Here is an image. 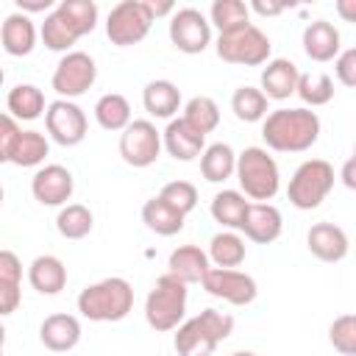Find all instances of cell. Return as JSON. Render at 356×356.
I'll list each match as a JSON object with an SVG mask.
<instances>
[{
  "mask_svg": "<svg viewBox=\"0 0 356 356\" xmlns=\"http://www.w3.org/2000/svg\"><path fill=\"white\" fill-rule=\"evenodd\" d=\"M261 136L278 153H303L320 136V117L309 108H278L267 114Z\"/></svg>",
  "mask_w": 356,
  "mask_h": 356,
  "instance_id": "cell-1",
  "label": "cell"
},
{
  "mask_svg": "<svg viewBox=\"0 0 356 356\" xmlns=\"http://www.w3.org/2000/svg\"><path fill=\"white\" fill-rule=\"evenodd\" d=\"M134 309V289L125 278H103L78 295V312L95 323H117Z\"/></svg>",
  "mask_w": 356,
  "mask_h": 356,
  "instance_id": "cell-2",
  "label": "cell"
},
{
  "mask_svg": "<svg viewBox=\"0 0 356 356\" xmlns=\"http://www.w3.org/2000/svg\"><path fill=\"white\" fill-rule=\"evenodd\" d=\"M234 331V317L217 309H203L197 317L186 320L175 334L178 356H211L214 348Z\"/></svg>",
  "mask_w": 356,
  "mask_h": 356,
  "instance_id": "cell-3",
  "label": "cell"
},
{
  "mask_svg": "<svg viewBox=\"0 0 356 356\" xmlns=\"http://www.w3.org/2000/svg\"><path fill=\"white\" fill-rule=\"evenodd\" d=\"M184 312H186V284L170 273L161 275L145 300L147 325L153 331H172V328H178Z\"/></svg>",
  "mask_w": 356,
  "mask_h": 356,
  "instance_id": "cell-4",
  "label": "cell"
},
{
  "mask_svg": "<svg viewBox=\"0 0 356 356\" xmlns=\"http://www.w3.org/2000/svg\"><path fill=\"white\" fill-rule=\"evenodd\" d=\"M334 186V167L325 161V159H312V161H303L292 181H289V189H286V197L295 209H317L325 195L331 192Z\"/></svg>",
  "mask_w": 356,
  "mask_h": 356,
  "instance_id": "cell-5",
  "label": "cell"
},
{
  "mask_svg": "<svg viewBox=\"0 0 356 356\" xmlns=\"http://www.w3.org/2000/svg\"><path fill=\"white\" fill-rule=\"evenodd\" d=\"M236 178L253 200H270L278 192V164L261 147H248L236 159Z\"/></svg>",
  "mask_w": 356,
  "mask_h": 356,
  "instance_id": "cell-6",
  "label": "cell"
},
{
  "mask_svg": "<svg viewBox=\"0 0 356 356\" xmlns=\"http://www.w3.org/2000/svg\"><path fill=\"white\" fill-rule=\"evenodd\" d=\"M217 56L228 64H245V67H259L270 56V39L253 25H242L231 33H220L217 42Z\"/></svg>",
  "mask_w": 356,
  "mask_h": 356,
  "instance_id": "cell-7",
  "label": "cell"
},
{
  "mask_svg": "<svg viewBox=\"0 0 356 356\" xmlns=\"http://www.w3.org/2000/svg\"><path fill=\"white\" fill-rule=\"evenodd\" d=\"M150 14L145 8L142 0H122L111 8L108 22H106V33L111 39V44L117 47H131L136 42H142L150 31Z\"/></svg>",
  "mask_w": 356,
  "mask_h": 356,
  "instance_id": "cell-8",
  "label": "cell"
},
{
  "mask_svg": "<svg viewBox=\"0 0 356 356\" xmlns=\"http://www.w3.org/2000/svg\"><path fill=\"white\" fill-rule=\"evenodd\" d=\"M159 150H161L159 131L147 120H134L120 136V156L131 167H150L159 159Z\"/></svg>",
  "mask_w": 356,
  "mask_h": 356,
  "instance_id": "cell-9",
  "label": "cell"
},
{
  "mask_svg": "<svg viewBox=\"0 0 356 356\" xmlns=\"http://www.w3.org/2000/svg\"><path fill=\"white\" fill-rule=\"evenodd\" d=\"M95 78H97V67H95L92 56L75 50L58 61V67L53 72V89L64 97H78L95 83Z\"/></svg>",
  "mask_w": 356,
  "mask_h": 356,
  "instance_id": "cell-10",
  "label": "cell"
},
{
  "mask_svg": "<svg viewBox=\"0 0 356 356\" xmlns=\"http://www.w3.org/2000/svg\"><path fill=\"white\" fill-rule=\"evenodd\" d=\"M44 125H47V134L64 147H72V145L83 142V136H86V117L70 100L50 103L44 111Z\"/></svg>",
  "mask_w": 356,
  "mask_h": 356,
  "instance_id": "cell-11",
  "label": "cell"
},
{
  "mask_svg": "<svg viewBox=\"0 0 356 356\" xmlns=\"http://www.w3.org/2000/svg\"><path fill=\"white\" fill-rule=\"evenodd\" d=\"M203 289L214 298H222L234 306H248L256 298V281L239 270H222V267H211L203 278Z\"/></svg>",
  "mask_w": 356,
  "mask_h": 356,
  "instance_id": "cell-12",
  "label": "cell"
},
{
  "mask_svg": "<svg viewBox=\"0 0 356 356\" xmlns=\"http://www.w3.org/2000/svg\"><path fill=\"white\" fill-rule=\"evenodd\" d=\"M170 39L181 53H203L211 39V31L200 11L181 8L170 22Z\"/></svg>",
  "mask_w": 356,
  "mask_h": 356,
  "instance_id": "cell-13",
  "label": "cell"
},
{
  "mask_svg": "<svg viewBox=\"0 0 356 356\" xmlns=\"http://www.w3.org/2000/svg\"><path fill=\"white\" fill-rule=\"evenodd\" d=\"M72 172L61 164H50L39 170L31 181V192L42 206H61L72 197Z\"/></svg>",
  "mask_w": 356,
  "mask_h": 356,
  "instance_id": "cell-14",
  "label": "cell"
},
{
  "mask_svg": "<svg viewBox=\"0 0 356 356\" xmlns=\"http://www.w3.org/2000/svg\"><path fill=\"white\" fill-rule=\"evenodd\" d=\"M306 245L320 261H342L348 256V236L334 222H314L306 234Z\"/></svg>",
  "mask_w": 356,
  "mask_h": 356,
  "instance_id": "cell-15",
  "label": "cell"
},
{
  "mask_svg": "<svg viewBox=\"0 0 356 356\" xmlns=\"http://www.w3.org/2000/svg\"><path fill=\"white\" fill-rule=\"evenodd\" d=\"M242 231L256 245L275 242L281 236V211L270 203H250L245 222H242Z\"/></svg>",
  "mask_w": 356,
  "mask_h": 356,
  "instance_id": "cell-16",
  "label": "cell"
},
{
  "mask_svg": "<svg viewBox=\"0 0 356 356\" xmlns=\"http://www.w3.org/2000/svg\"><path fill=\"white\" fill-rule=\"evenodd\" d=\"M39 339L53 353L72 350L78 345V339H81V323L72 314H50L39 325Z\"/></svg>",
  "mask_w": 356,
  "mask_h": 356,
  "instance_id": "cell-17",
  "label": "cell"
},
{
  "mask_svg": "<svg viewBox=\"0 0 356 356\" xmlns=\"http://www.w3.org/2000/svg\"><path fill=\"white\" fill-rule=\"evenodd\" d=\"M298 81H300L298 67L286 58H275L261 72V92L273 100H286L289 95L298 92Z\"/></svg>",
  "mask_w": 356,
  "mask_h": 356,
  "instance_id": "cell-18",
  "label": "cell"
},
{
  "mask_svg": "<svg viewBox=\"0 0 356 356\" xmlns=\"http://www.w3.org/2000/svg\"><path fill=\"white\" fill-rule=\"evenodd\" d=\"M203 134H197L184 117L181 120H172L170 125H167V131H164V147H167V153L172 156V159H178V161H192L195 156H200V150H203Z\"/></svg>",
  "mask_w": 356,
  "mask_h": 356,
  "instance_id": "cell-19",
  "label": "cell"
},
{
  "mask_svg": "<svg viewBox=\"0 0 356 356\" xmlns=\"http://www.w3.org/2000/svg\"><path fill=\"white\" fill-rule=\"evenodd\" d=\"M303 50L312 61H331L339 53V31L325 19L309 22L303 31Z\"/></svg>",
  "mask_w": 356,
  "mask_h": 356,
  "instance_id": "cell-20",
  "label": "cell"
},
{
  "mask_svg": "<svg viewBox=\"0 0 356 356\" xmlns=\"http://www.w3.org/2000/svg\"><path fill=\"white\" fill-rule=\"evenodd\" d=\"M167 267H170V275H175L184 284H203L206 273L211 270L209 267V256L195 245H184V248L172 250Z\"/></svg>",
  "mask_w": 356,
  "mask_h": 356,
  "instance_id": "cell-21",
  "label": "cell"
},
{
  "mask_svg": "<svg viewBox=\"0 0 356 356\" xmlns=\"http://www.w3.org/2000/svg\"><path fill=\"white\" fill-rule=\"evenodd\" d=\"M28 281L39 295H58L67 286V267L56 256H39L28 270Z\"/></svg>",
  "mask_w": 356,
  "mask_h": 356,
  "instance_id": "cell-22",
  "label": "cell"
},
{
  "mask_svg": "<svg viewBox=\"0 0 356 356\" xmlns=\"http://www.w3.org/2000/svg\"><path fill=\"white\" fill-rule=\"evenodd\" d=\"M0 42L8 56H28L36 44V28L25 14H11L0 28Z\"/></svg>",
  "mask_w": 356,
  "mask_h": 356,
  "instance_id": "cell-23",
  "label": "cell"
},
{
  "mask_svg": "<svg viewBox=\"0 0 356 356\" xmlns=\"http://www.w3.org/2000/svg\"><path fill=\"white\" fill-rule=\"evenodd\" d=\"M184 217L178 209H172L170 203H164L161 197H150L145 206H142V222L159 234V236H172L184 228Z\"/></svg>",
  "mask_w": 356,
  "mask_h": 356,
  "instance_id": "cell-24",
  "label": "cell"
},
{
  "mask_svg": "<svg viewBox=\"0 0 356 356\" xmlns=\"http://www.w3.org/2000/svg\"><path fill=\"white\" fill-rule=\"evenodd\" d=\"M142 103L147 108V114L153 117H172L181 106V89L172 83V81H150L145 86V95H142Z\"/></svg>",
  "mask_w": 356,
  "mask_h": 356,
  "instance_id": "cell-25",
  "label": "cell"
},
{
  "mask_svg": "<svg viewBox=\"0 0 356 356\" xmlns=\"http://www.w3.org/2000/svg\"><path fill=\"white\" fill-rule=\"evenodd\" d=\"M56 11L78 39L83 33H92L97 25V6L92 0H64Z\"/></svg>",
  "mask_w": 356,
  "mask_h": 356,
  "instance_id": "cell-26",
  "label": "cell"
},
{
  "mask_svg": "<svg viewBox=\"0 0 356 356\" xmlns=\"http://www.w3.org/2000/svg\"><path fill=\"white\" fill-rule=\"evenodd\" d=\"M95 117H97L100 128H106V131H125L131 125V106H128V100L122 95L108 92V95H103L97 100Z\"/></svg>",
  "mask_w": 356,
  "mask_h": 356,
  "instance_id": "cell-27",
  "label": "cell"
},
{
  "mask_svg": "<svg viewBox=\"0 0 356 356\" xmlns=\"http://www.w3.org/2000/svg\"><path fill=\"white\" fill-rule=\"evenodd\" d=\"M248 206H250V203H248L239 192L225 189V192L214 195V200H211V217H214L220 225H225V228H242L245 214H248Z\"/></svg>",
  "mask_w": 356,
  "mask_h": 356,
  "instance_id": "cell-28",
  "label": "cell"
},
{
  "mask_svg": "<svg viewBox=\"0 0 356 356\" xmlns=\"http://www.w3.org/2000/svg\"><path fill=\"white\" fill-rule=\"evenodd\" d=\"M234 170H236V156L228 145L217 142V145L206 147V153L200 159V172H203L206 181H211V184L225 181V178H231Z\"/></svg>",
  "mask_w": 356,
  "mask_h": 356,
  "instance_id": "cell-29",
  "label": "cell"
},
{
  "mask_svg": "<svg viewBox=\"0 0 356 356\" xmlns=\"http://www.w3.org/2000/svg\"><path fill=\"white\" fill-rule=\"evenodd\" d=\"M6 106L17 120H36L44 111V95L31 83H19L8 92Z\"/></svg>",
  "mask_w": 356,
  "mask_h": 356,
  "instance_id": "cell-30",
  "label": "cell"
},
{
  "mask_svg": "<svg viewBox=\"0 0 356 356\" xmlns=\"http://www.w3.org/2000/svg\"><path fill=\"white\" fill-rule=\"evenodd\" d=\"M47 156V139L39 131H22L17 145L11 147L8 161L17 167H33Z\"/></svg>",
  "mask_w": 356,
  "mask_h": 356,
  "instance_id": "cell-31",
  "label": "cell"
},
{
  "mask_svg": "<svg viewBox=\"0 0 356 356\" xmlns=\"http://www.w3.org/2000/svg\"><path fill=\"white\" fill-rule=\"evenodd\" d=\"M92 225H95L92 211H89L86 206H81V203H70V206L61 209L58 217H56V228H58V234L67 236V239H83V236L92 231Z\"/></svg>",
  "mask_w": 356,
  "mask_h": 356,
  "instance_id": "cell-32",
  "label": "cell"
},
{
  "mask_svg": "<svg viewBox=\"0 0 356 356\" xmlns=\"http://www.w3.org/2000/svg\"><path fill=\"white\" fill-rule=\"evenodd\" d=\"M209 256H211V261H214L217 267L234 270V267H239V264L245 261V242H242V236H236V234H217V236L211 239Z\"/></svg>",
  "mask_w": 356,
  "mask_h": 356,
  "instance_id": "cell-33",
  "label": "cell"
},
{
  "mask_svg": "<svg viewBox=\"0 0 356 356\" xmlns=\"http://www.w3.org/2000/svg\"><path fill=\"white\" fill-rule=\"evenodd\" d=\"M231 108L242 122H256L267 114V95L253 86H239L231 97Z\"/></svg>",
  "mask_w": 356,
  "mask_h": 356,
  "instance_id": "cell-34",
  "label": "cell"
},
{
  "mask_svg": "<svg viewBox=\"0 0 356 356\" xmlns=\"http://www.w3.org/2000/svg\"><path fill=\"white\" fill-rule=\"evenodd\" d=\"M184 120L197 131V134H211L217 125H220V108H217V103L211 100V97H192L189 103H186V108H184Z\"/></svg>",
  "mask_w": 356,
  "mask_h": 356,
  "instance_id": "cell-35",
  "label": "cell"
},
{
  "mask_svg": "<svg viewBox=\"0 0 356 356\" xmlns=\"http://www.w3.org/2000/svg\"><path fill=\"white\" fill-rule=\"evenodd\" d=\"M211 22L220 28V33H231L242 25H248V6L242 0H214L211 6Z\"/></svg>",
  "mask_w": 356,
  "mask_h": 356,
  "instance_id": "cell-36",
  "label": "cell"
},
{
  "mask_svg": "<svg viewBox=\"0 0 356 356\" xmlns=\"http://www.w3.org/2000/svg\"><path fill=\"white\" fill-rule=\"evenodd\" d=\"M298 95L309 106H325L334 97V81L325 72H306L298 81Z\"/></svg>",
  "mask_w": 356,
  "mask_h": 356,
  "instance_id": "cell-37",
  "label": "cell"
},
{
  "mask_svg": "<svg viewBox=\"0 0 356 356\" xmlns=\"http://www.w3.org/2000/svg\"><path fill=\"white\" fill-rule=\"evenodd\" d=\"M328 339L337 353L356 356V314H339L328 328Z\"/></svg>",
  "mask_w": 356,
  "mask_h": 356,
  "instance_id": "cell-38",
  "label": "cell"
},
{
  "mask_svg": "<svg viewBox=\"0 0 356 356\" xmlns=\"http://www.w3.org/2000/svg\"><path fill=\"white\" fill-rule=\"evenodd\" d=\"M159 197H161L164 203H170L172 209H178L181 214H189V211L197 206V189H195V184H189V181H170V184L159 192Z\"/></svg>",
  "mask_w": 356,
  "mask_h": 356,
  "instance_id": "cell-39",
  "label": "cell"
},
{
  "mask_svg": "<svg viewBox=\"0 0 356 356\" xmlns=\"http://www.w3.org/2000/svg\"><path fill=\"white\" fill-rule=\"evenodd\" d=\"M75 39H78V36L64 25V19L58 17V11H53V14L42 22V42H44L50 50H56V53H58V50H67V47L75 44Z\"/></svg>",
  "mask_w": 356,
  "mask_h": 356,
  "instance_id": "cell-40",
  "label": "cell"
},
{
  "mask_svg": "<svg viewBox=\"0 0 356 356\" xmlns=\"http://www.w3.org/2000/svg\"><path fill=\"white\" fill-rule=\"evenodd\" d=\"M19 134H22V131L17 128V122H14L8 114H3V117H0V161H8L11 147L17 145Z\"/></svg>",
  "mask_w": 356,
  "mask_h": 356,
  "instance_id": "cell-41",
  "label": "cell"
},
{
  "mask_svg": "<svg viewBox=\"0 0 356 356\" xmlns=\"http://www.w3.org/2000/svg\"><path fill=\"white\" fill-rule=\"evenodd\" d=\"M337 78H339L342 86L356 89V47L345 50V53L337 58Z\"/></svg>",
  "mask_w": 356,
  "mask_h": 356,
  "instance_id": "cell-42",
  "label": "cell"
},
{
  "mask_svg": "<svg viewBox=\"0 0 356 356\" xmlns=\"http://www.w3.org/2000/svg\"><path fill=\"white\" fill-rule=\"evenodd\" d=\"M0 281H11V284L22 281V264L11 250H0Z\"/></svg>",
  "mask_w": 356,
  "mask_h": 356,
  "instance_id": "cell-43",
  "label": "cell"
},
{
  "mask_svg": "<svg viewBox=\"0 0 356 356\" xmlns=\"http://www.w3.org/2000/svg\"><path fill=\"white\" fill-rule=\"evenodd\" d=\"M19 306V284L0 281V314H11Z\"/></svg>",
  "mask_w": 356,
  "mask_h": 356,
  "instance_id": "cell-44",
  "label": "cell"
},
{
  "mask_svg": "<svg viewBox=\"0 0 356 356\" xmlns=\"http://www.w3.org/2000/svg\"><path fill=\"white\" fill-rule=\"evenodd\" d=\"M284 8H286V3H281V0H253V11L261 17H275Z\"/></svg>",
  "mask_w": 356,
  "mask_h": 356,
  "instance_id": "cell-45",
  "label": "cell"
},
{
  "mask_svg": "<svg viewBox=\"0 0 356 356\" xmlns=\"http://www.w3.org/2000/svg\"><path fill=\"white\" fill-rule=\"evenodd\" d=\"M142 3H145V8H147L150 19L164 17V14H170V11H172V3H170V0H142Z\"/></svg>",
  "mask_w": 356,
  "mask_h": 356,
  "instance_id": "cell-46",
  "label": "cell"
},
{
  "mask_svg": "<svg viewBox=\"0 0 356 356\" xmlns=\"http://www.w3.org/2000/svg\"><path fill=\"white\" fill-rule=\"evenodd\" d=\"M339 178H342V184H345L348 189H353V192H356V156H353V159H348V161L342 164Z\"/></svg>",
  "mask_w": 356,
  "mask_h": 356,
  "instance_id": "cell-47",
  "label": "cell"
},
{
  "mask_svg": "<svg viewBox=\"0 0 356 356\" xmlns=\"http://www.w3.org/2000/svg\"><path fill=\"white\" fill-rule=\"evenodd\" d=\"M337 14L345 22H356V0H337Z\"/></svg>",
  "mask_w": 356,
  "mask_h": 356,
  "instance_id": "cell-48",
  "label": "cell"
},
{
  "mask_svg": "<svg viewBox=\"0 0 356 356\" xmlns=\"http://www.w3.org/2000/svg\"><path fill=\"white\" fill-rule=\"evenodd\" d=\"M17 6L22 11H47L53 6V0H17Z\"/></svg>",
  "mask_w": 356,
  "mask_h": 356,
  "instance_id": "cell-49",
  "label": "cell"
},
{
  "mask_svg": "<svg viewBox=\"0 0 356 356\" xmlns=\"http://www.w3.org/2000/svg\"><path fill=\"white\" fill-rule=\"evenodd\" d=\"M234 356H256V353H250V350H239V353H234Z\"/></svg>",
  "mask_w": 356,
  "mask_h": 356,
  "instance_id": "cell-50",
  "label": "cell"
},
{
  "mask_svg": "<svg viewBox=\"0 0 356 356\" xmlns=\"http://www.w3.org/2000/svg\"><path fill=\"white\" fill-rule=\"evenodd\" d=\"M353 156H356V153H353Z\"/></svg>",
  "mask_w": 356,
  "mask_h": 356,
  "instance_id": "cell-51",
  "label": "cell"
}]
</instances>
